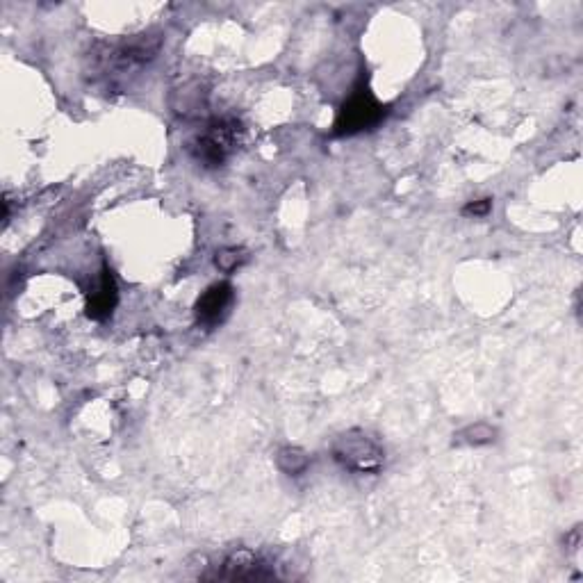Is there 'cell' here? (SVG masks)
Returning a JSON list of instances; mask_svg holds the SVG:
<instances>
[{
	"label": "cell",
	"mask_w": 583,
	"mask_h": 583,
	"mask_svg": "<svg viewBox=\"0 0 583 583\" xmlns=\"http://www.w3.org/2000/svg\"><path fill=\"white\" fill-rule=\"evenodd\" d=\"M242 139V123L235 117L212 119L203 133L190 144L194 160L205 169L224 167Z\"/></svg>",
	"instance_id": "cell-1"
},
{
	"label": "cell",
	"mask_w": 583,
	"mask_h": 583,
	"mask_svg": "<svg viewBox=\"0 0 583 583\" xmlns=\"http://www.w3.org/2000/svg\"><path fill=\"white\" fill-rule=\"evenodd\" d=\"M331 454L335 463L353 474H379L385 463V451L365 431L358 429L338 435Z\"/></svg>",
	"instance_id": "cell-2"
},
{
	"label": "cell",
	"mask_w": 583,
	"mask_h": 583,
	"mask_svg": "<svg viewBox=\"0 0 583 583\" xmlns=\"http://www.w3.org/2000/svg\"><path fill=\"white\" fill-rule=\"evenodd\" d=\"M385 117V108L376 101V96L369 92L367 87H358L356 92L349 96V101H344V105L338 112V119H335L333 135L347 137V135H358L363 130H372L374 126H379Z\"/></svg>",
	"instance_id": "cell-3"
},
{
	"label": "cell",
	"mask_w": 583,
	"mask_h": 583,
	"mask_svg": "<svg viewBox=\"0 0 583 583\" xmlns=\"http://www.w3.org/2000/svg\"><path fill=\"white\" fill-rule=\"evenodd\" d=\"M162 46V37L160 35H135L126 41H121L119 46H114L108 53V64L112 71H135L142 69L144 64H149L155 60Z\"/></svg>",
	"instance_id": "cell-4"
},
{
	"label": "cell",
	"mask_w": 583,
	"mask_h": 583,
	"mask_svg": "<svg viewBox=\"0 0 583 583\" xmlns=\"http://www.w3.org/2000/svg\"><path fill=\"white\" fill-rule=\"evenodd\" d=\"M235 301V290L231 283H215L205 290L194 303V315L196 322L205 328H215L221 324L228 315Z\"/></svg>",
	"instance_id": "cell-5"
},
{
	"label": "cell",
	"mask_w": 583,
	"mask_h": 583,
	"mask_svg": "<svg viewBox=\"0 0 583 583\" xmlns=\"http://www.w3.org/2000/svg\"><path fill=\"white\" fill-rule=\"evenodd\" d=\"M274 577V570H269L267 563H262L256 554L246 552V549L228 556L224 565H221V572L217 574V579L228 581H267Z\"/></svg>",
	"instance_id": "cell-6"
},
{
	"label": "cell",
	"mask_w": 583,
	"mask_h": 583,
	"mask_svg": "<svg viewBox=\"0 0 583 583\" xmlns=\"http://www.w3.org/2000/svg\"><path fill=\"white\" fill-rule=\"evenodd\" d=\"M119 303V290H117V281L108 267H103L101 272V281H98V290L89 294L87 299V315L96 319V322H103L108 319L114 308Z\"/></svg>",
	"instance_id": "cell-7"
},
{
	"label": "cell",
	"mask_w": 583,
	"mask_h": 583,
	"mask_svg": "<svg viewBox=\"0 0 583 583\" xmlns=\"http://www.w3.org/2000/svg\"><path fill=\"white\" fill-rule=\"evenodd\" d=\"M276 463L285 474L299 476V474H303L308 470L310 456L301 447H283L281 451H278Z\"/></svg>",
	"instance_id": "cell-8"
},
{
	"label": "cell",
	"mask_w": 583,
	"mask_h": 583,
	"mask_svg": "<svg viewBox=\"0 0 583 583\" xmlns=\"http://www.w3.org/2000/svg\"><path fill=\"white\" fill-rule=\"evenodd\" d=\"M246 258L249 256H246L242 246H224V249H219L215 253V267L224 274H233L237 267L244 265Z\"/></svg>",
	"instance_id": "cell-9"
},
{
	"label": "cell",
	"mask_w": 583,
	"mask_h": 583,
	"mask_svg": "<svg viewBox=\"0 0 583 583\" xmlns=\"http://www.w3.org/2000/svg\"><path fill=\"white\" fill-rule=\"evenodd\" d=\"M465 438H467V442H470V445H490L492 440H495V435H497V431L492 429L490 424H483V422H479V424H474V426H470V429H465Z\"/></svg>",
	"instance_id": "cell-10"
},
{
	"label": "cell",
	"mask_w": 583,
	"mask_h": 583,
	"mask_svg": "<svg viewBox=\"0 0 583 583\" xmlns=\"http://www.w3.org/2000/svg\"><path fill=\"white\" fill-rule=\"evenodd\" d=\"M492 212V199H479V201H470L463 208V215L465 217H474V219H481V217H488Z\"/></svg>",
	"instance_id": "cell-11"
}]
</instances>
